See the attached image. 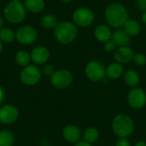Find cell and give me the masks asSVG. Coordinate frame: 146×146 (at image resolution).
<instances>
[{"label": "cell", "mask_w": 146, "mask_h": 146, "mask_svg": "<svg viewBox=\"0 0 146 146\" xmlns=\"http://www.w3.org/2000/svg\"><path fill=\"white\" fill-rule=\"evenodd\" d=\"M104 18L108 26L114 28H121L129 19L126 7L120 3H110L104 11Z\"/></svg>", "instance_id": "cell-1"}, {"label": "cell", "mask_w": 146, "mask_h": 146, "mask_svg": "<svg viewBox=\"0 0 146 146\" xmlns=\"http://www.w3.org/2000/svg\"><path fill=\"white\" fill-rule=\"evenodd\" d=\"M78 35L77 26L70 21L58 22L54 28V37L61 44H68L75 40Z\"/></svg>", "instance_id": "cell-2"}, {"label": "cell", "mask_w": 146, "mask_h": 146, "mask_svg": "<svg viewBox=\"0 0 146 146\" xmlns=\"http://www.w3.org/2000/svg\"><path fill=\"white\" fill-rule=\"evenodd\" d=\"M5 19L13 24H19L24 21L27 15V9L21 2L10 1L3 9Z\"/></svg>", "instance_id": "cell-3"}, {"label": "cell", "mask_w": 146, "mask_h": 146, "mask_svg": "<svg viewBox=\"0 0 146 146\" xmlns=\"http://www.w3.org/2000/svg\"><path fill=\"white\" fill-rule=\"evenodd\" d=\"M115 134L120 138H127L133 131V120L127 115H118L115 117L112 124Z\"/></svg>", "instance_id": "cell-4"}, {"label": "cell", "mask_w": 146, "mask_h": 146, "mask_svg": "<svg viewBox=\"0 0 146 146\" xmlns=\"http://www.w3.org/2000/svg\"><path fill=\"white\" fill-rule=\"evenodd\" d=\"M72 18L76 26L87 27L93 23L95 20V15L91 9L87 7H80L74 11Z\"/></svg>", "instance_id": "cell-5"}, {"label": "cell", "mask_w": 146, "mask_h": 146, "mask_svg": "<svg viewBox=\"0 0 146 146\" xmlns=\"http://www.w3.org/2000/svg\"><path fill=\"white\" fill-rule=\"evenodd\" d=\"M85 73L89 80L92 81H100L104 80L105 78L106 69L100 62L93 60L86 64Z\"/></svg>", "instance_id": "cell-6"}, {"label": "cell", "mask_w": 146, "mask_h": 146, "mask_svg": "<svg viewBox=\"0 0 146 146\" xmlns=\"http://www.w3.org/2000/svg\"><path fill=\"white\" fill-rule=\"evenodd\" d=\"M41 79V72L35 65H28L21 72V80L26 86H32L38 83Z\"/></svg>", "instance_id": "cell-7"}, {"label": "cell", "mask_w": 146, "mask_h": 146, "mask_svg": "<svg viewBox=\"0 0 146 146\" xmlns=\"http://www.w3.org/2000/svg\"><path fill=\"white\" fill-rule=\"evenodd\" d=\"M15 38L21 44H31L37 40L38 33L31 26H22L17 29Z\"/></svg>", "instance_id": "cell-8"}, {"label": "cell", "mask_w": 146, "mask_h": 146, "mask_svg": "<svg viewBox=\"0 0 146 146\" xmlns=\"http://www.w3.org/2000/svg\"><path fill=\"white\" fill-rule=\"evenodd\" d=\"M73 81V74L65 69L55 71V73L50 76V82L56 88L63 89L71 85Z\"/></svg>", "instance_id": "cell-9"}, {"label": "cell", "mask_w": 146, "mask_h": 146, "mask_svg": "<svg viewBox=\"0 0 146 146\" xmlns=\"http://www.w3.org/2000/svg\"><path fill=\"white\" fill-rule=\"evenodd\" d=\"M19 116L17 108L11 104H6L0 108V122L9 125L14 123Z\"/></svg>", "instance_id": "cell-10"}, {"label": "cell", "mask_w": 146, "mask_h": 146, "mask_svg": "<svg viewBox=\"0 0 146 146\" xmlns=\"http://www.w3.org/2000/svg\"><path fill=\"white\" fill-rule=\"evenodd\" d=\"M127 101L131 107L140 109L146 104V93L141 88H134L131 90L127 95Z\"/></svg>", "instance_id": "cell-11"}, {"label": "cell", "mask_w": 146, "mask_h": 146, "mask_svg": "<svg viewBox=\"0 0 146 146\" xmlns=\"http://www.w3.org/2000/svg\"><path fill=\"white\" fill-rule=\"evenodd\" d=\"M134 53L131 47L127 46H121L117 47L114 52V57L116 62L119 63H127L131 62L133 58Z\"/></svg>", "instance_id": "cell-12"}, {"label": "cell", "mask_w": 146, "mask_h": 146, "mask_svg": "<svg viewBox=\"0 0 146 146\" xmlns=\"http://www.w3.org/2000/svg\"><path fill=\"white\" fill-rule=\"evenodd\" d=\"M31 60L36 64H44L50 58V51L44 46H37L35 47L31 54Z\"/></svg>", "instance_id": "cell-13"}, {"label": "cell", "mask_w": 146, "mask_h": 146, "mask_svg": "<svg viewBox=\"0 0 146 146\" xmlns=\"http://www.w3.org/2000/svg\"><path fill=\"white\" fill-rule=\"evenodd\" d=\"M112 34L113 33L110 27L105 24H100L94 29V37L101 43H105L110 40L112 38Z\"/></svg>", "instance_id": "cell-14"}, {"label": "cell", "mask_w": 146, "mask_h": 146, "mask_svg": "<svg viewBox=\"0 0 146 146\" xmlns=\"http://www.w3.org/2000/svg\"><path fill=\"white\" fill-rule=\"evenodd\" d=\"M62 135L66 141L69 143H77L80 139L81 132L78 127L74 125H68L63 129Z\"/></svg>", "instance_id": "cell-15"}, {"label": "cell", "mask_w": 146, "mask_h": 146, "mask_svg": "<svg viewBox=\"0 0 146 146\" xmlns=\"http://www.w3.org/2000/svg\"><path fill=\"white\" fill-rule=\"evenodd\" d=\"M117 47L121 46H127L131 42V37L125 32L122 28H117L112 34L111 38Z\"/></svg>", "instance_id": "cell-16"}, {"label": "cell", "mask_w": 146, "mask_h": 146, "mask_svg": "<svg viewBox=\"0 0 146 146\" xmlns=\"http://www.w3.org/2000/svg\"><path fill=\"white\" fill-rule=\"evenodd\" d=\"M123 29L130 37H135L140 33L141 27L140 24L133 19H128L123 26Z\"/></svg>", "instance_id": "cell-17"}, {"label": "cell", "mask_w": 146, "mask_h": 146, "mask_svg": "<svg viewBox=\"0 0 146 146\" xmlns=\"http://www.w3.org/2000/svg\"><path fill=\"white\" fill-rule=\"evenodd\" d=\"M123 73V68L119 62H112L106 68V75L109 79L116 80L121 76Z\"/></svg>", "instance_id": "cell-18"}, {"label": "cell", "mask_w": 146, "mask_h": 146, "mask_svg": "<svg viewBox=\"0 0 146 146\" xmlns=\"http://www.w3.org/2000/svg\"><path fill=\"white\" fill-rule=\"evenodd\" d=\"M24 5L26 9L32 13H39L44 8V0H25Z\"/></svg>", "instance_id": "cell-19"}, {"label": "cell", "mask_w": 146, "mask_h": 146, "mask_svg": "<svg viewBox=\"0 0 146 146\" xmlns=\"http://www.w3.org/2000/svg\"><path fill=\"white\" fill-rule=\"evenodd\" d=\"M124 81L131 87L136 86L139 82V75L135 70L129 69L124 74Z\"/></svg>", "instance_id": "cell-20"}, {"label": "cell", "mask_w": 146, "mask_h": 146, "mask_svg": "<svg viewBox=\"0 0 146 146\" xmlns=\"http://www.w3.org/2000/svg\"><path fill=\"white\" fill-rule=\"evenodd\" d=\"M31 61L32 60H31L30 54L25 50H20L15 55V62L19 66L25 68L29 65Z\"/></svg>", "instance_id": "cell-21"}, {"label": "cell", "mask_w": 146, "mask_h": 146, "mask_svg": "<svg viewBox=\"0 0 146 146\" xmlns=\"http://www.w3.org/2000/svg\"><path fill=\"white\" fill-rule=\"evenodd\" d=\"M57 23L58 22H57L56 17L53 15H50V14L44 15L41 18V25L44 28H48V29L55 28L56 26L57 25Z\"/></svg>", "instance_id": "cell-22"}, {"label": "cell", "mask_w": 146, "mask_h": 146, "mask_svg": "<svg viewBox=\"0 0 146 146\" xmlns=\"http://www.w3.org/2000/svg\"><path fill=\"white\" fill-rule=\"evenodd\" d=\"M14 145V136L7 130L0 131V146H12Z\"/></svg>", "instance_id": "cell-23"}, {"label": "cell", "mask_w": 146, "mask_h": 146, "mask_svg": "<svg viewBox=\"0 0 146 146\" xmlns=\"http://www.w3.org/2000/svg\"><path fill=\"white\" fill-rule=\"evenodd\" d=\"M15 38V33L10 28L4 27L0 30V39L4 43H11Z\"/></svg>", "instance_id": "cell-24"}, {"label": "cell", "mask_w": 146, "mask_h": 146, "mask_svg": "<svg viewBox=\"0 0 146 146\" xmlns=\"http://www.w3.org/2000/svg\"><path fill=\"white\" fill-rule=\"evenodd\" d=\"M98 136H99L98 131L94 127H89L84 133V139L89 144L94 143L95 141H97V139H98Z\"/></svg>", "instance_id": "cell-25"}, {"label": "cell", "mask_w": 146, "mask_h": 146, "mask_svg": "<svg viewBox=\"0 0 146 146\" xmlns=\"http://www.w3.org/2000/svg\"><path fill=\"white\" fill-rule=\"evenodd\" d=\"M133 61L138 66H144L146 63V56L143 53H136L133 56Z\"/></svg>", "instance_id": "cell-26"}, {"label": "cell", "mask_w": 146, "mask_h": 146, "mask_svg": "<svg viewBox=\"0 0 146 146\" xmlns=\"http://www.w3.org/2000/svg\"><path fill=\"white\" fill-rule=\"evenodd\" d=\"M116 47H117L116 44H115V42H114L112 39H110V40L105 42V43H104V50H105L106 51H108V52H111V51L115 50Z\"/></svg>", "instance_id": "cell-27"}, {"label": "cell", "mask_w": 146, "mask_h": 146, "mask_svg": "<svg viewBox=\"0 0 146 146\" xmlns=\"http://www.w3.org/2000/svg\"><path fill=\"white\" fill-rule=\"evenodd\" d=\"M43 72L44 74L46 75H52L54 73H55V70H54V67L51 65V64H45L43 68Z\"/></svg>", "instance_id": "cell-28"}, {"label": "cell", "mask_w": 146, "mask_h": 146, "mask_svg": "<svg viewBox=\"0 0 146 146\" xmlns=\"http://www.w3.org/2000/svg\"><path fill=\"white\" fill-rule=\"evenodd\" d=\"M136 5L140 11L146 12V0H136Z\"/></svg>", "instance_id": "cell-29"}, {"label": "cell", "mask_w": 146, "mask_h": 146, "mask_svg": "<svg viewBox=\"0 0 146 146\" xmlns=\"http://www.w3.org/2000/svg\"><path fill=\"white\" fill-rule=\"evenodd\" d=\"M115 146H131L130 143L128 142L127 139H126V138H121L115 144Z\"/></svg>", "instance_id": "cell-30"}, {"label": "cell", "mask_w": 146, "mask_h": 146, "mask_svg": "<svg viewBox=\"0 0 146 146\" xmlns=\"http://www.w3.org/2000/svg\"><path fill=\"white\" fill-rule=\"evenodd\" d=\"M4 99H5V92L3 87L0 86V105L3 103Z\"/></svg>", "instance_id": "cell-31"}, {"label": "cell", "mask_w": 146, "mask_h": 146, "mask_svg": "<svg viewBox=\"0 0 146 146\" xmlns=\"http://www.w3.org/2000/svg\"><path fill=\"white\" fill-rule=\"evenodd\" d=\"M74 146H92L91 144L87 143L86 141H79Z\"/></svg>", "instance_id": "cell-32"}, {"label": "cell", "mask_w": 146, "mask_h": 146, "mask_svg": "<svg viewBox=\"0 0 146 146\" xmlns=\"http://www.w3.org/2000/svg\"><path fill=\"white\" fill-rule=\"evenodd\" d=\"M142 21L144 22V24L146 25V12H144L142 15Z\"/></svg>", "instance_id": "cell-33"}, {"label": "cell", "mask_w": 146, "mask_h": 146, "mask_svg": "<svg viewBox=\"0 0 146 146\" xmlns=\"http://www.w3.org/2000/svg\"><path fill=\"white\" fill-rule=\"evenodd\" d=\"M135 146H146V143L143 142V141H141V142H139V143H137Z\"/></svg>", "instance_id": "cell-34"}, {"label": "cell", "mask_w": 146, "mask_h": 146, "mask_svg": "<svg viewBox=\"0 0 146 146\" xmlns=\"http://www.w3.org/2000/svg\"><path fill=\"white\" fill-rule=\"evenodd\" d=\"M3 18L0 16V30L3 28Z\"/></svg>", "instance_id": "cell-35"}, {"label": "cell", "mask_w": 146, "mask_h": 146, "mask_svg": "<svg viewBox=\"0 0 146 146\" xmlns=\"http://www.w3.org/2000/svg\"><path fill=\"white\" fill-rule=\"evenodd\" d=\"M2 50H3V43H2V41H1V39H0V53H1V51H2Z\"/></svg>", "instance_id": "cell-36"}, {"label": "cell", "mask_w": 146, "mask_h": 146, "mask_svg": "<svg viewBox=\"0 0 146 146\" xmlns=\"http://www.w3.org/2000/svg\"><path fill=\"white\" fill-rule=\"evenodd\" d=\"M60 1H62V2H63V3H69V2H71L72 0H60Z\"/></svg>", "instance_id": "cell-37"}, {"label": "cell", "mask_w": 146, "mask_h": 146, "mask_svg": "<svg viewBox=\"0 0 146 146\" xmlns=\"http://www.w3.org/2000/svg\"><path fill=\"white\" fill-rule=\"evenodd\" d=\"M11 1H14V2H20V0H11Z\"/></svg>", "instance_id": "cell-38"}]
</instances>
